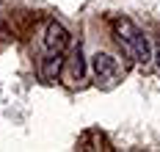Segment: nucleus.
Returning <instances> with one entry per match:
<instances>
[{"label": "nucleus", "instance_id": "obj_4", "mask_svg": "<svg viewBox=\"0 0 160 152\" xmlns=\"http://www.w3.org/2000/svg\"><path fill=\"white\" fill-rule=\"evenodd\" d=\"M61 64H64L61 53H50V58H44V64H42V78L44 80H55L58 72H61Z\"/></svg>", "mask_w": 160, "mask_h": 152}, {"label": "nucleus", "instance_id": "obj_1", "mask_svg": "<svg viewBox=\"0 0 160 152\" xmlns=\"http://www.w3.org/2000/svg\"><path fill=\"white\" fill-rule=\"evenodd\" d=\"M113 31H116V39H119L122 50L127 53L135 64H144V67H146V64L152 61V44H149V39L144 36V31L135 28L132 19L116 17V19H113Z\"/></svg>", "mask_w": 160, "mask_h": 152}, {"label": "nucleus", "instance_id": "obj_5", "mask_svg": "<svg viewBox=\"0 0 160 152\" xmlns=\"http://www.w3.org/2000/svg\"><path fill=\"white\" fill-rule=\"evenodd\" d=\"M83 72H86V67H83V55H80V47H78L75 61H72V78L75 80H83Z\"/></svg>", "mask_w": 160, "mask_h": 152}, {"label": "nucleus", "instance_id": "obj_2", "mask_svg": "<svg viewBox=\"0 0 160 152\" xmlns=\"http://www.w3.org/2000/svg\"><path fill=\"white\" fill-rule=\"evenodd\" d=\"M91 69H94L97 80H102V83H113L116 75H119V64L108 53H97L94 58H91Z\"/></svg>", "mask_w": 160, "mask_h": 152}, {"label": "nucleus", "instance_id": "obj_3", "mask_svg": "<svg viewBox=\"0 0 160 152\" xmlns=\"http://www.w3.org/2000/svg\"><path fill=\"white\" fill-rule=\"evenodd\" d=\"M44 47L50 53H64L69 47V33L61 22H50L47 25V33H44Z\"/></svg>", "mask_w": 160, "mask_h": 152}]
</instances>
